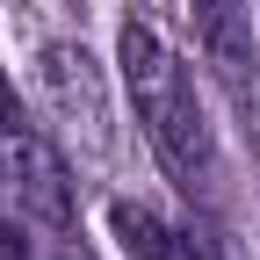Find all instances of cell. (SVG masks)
<instances>
[{
	"mask_svg": "<svg viewBox=\"0 0 260 260\" xmlns=\"http://www.w3.org/2000/svg\"><path fill=\"white\" fill-rule=\"evenodd\" d=\"M195 44H203L210 73L253 102V65H260V37H253V0H195Z\"/></svg>",
	"mask_w": 260,
	"mask_h": 260,
	"instance_id": "3957f363",
	"label": "cell"
},
{
	"mask_svg": "<svg viewBox=\"0 0 260 260\" xmlns=\"http://www.w3.org/2000/svg\"><path fill=\"white\" fill-rule=\"evenodd\" d=\"M116 65H123L130 109H138L159 167L174 174V188L188 203H210L217 195V130L203 116V94H195V73L181 65V51L159 37L145 15H130L123 37H116Z\"/></svg>",
	"mask_w": 260,
	"mask_h": 260,
	"instance_id": "6da1fadb",
	"label": "cell"
},
{
	"mask_svg": "<svg viewBox=\"0 0 260 260\" xmlns=\"http://www.w3.org/2000/svg\"><path fill=\"white\" fill-rule=\"evenodd\" d=\"M210 260H232V253H210Z\"/></svg>",
	"mask_w": 260,
	"mask_h": 260,
	"instance_id": "5b68a950",
	"label": "cell"
},
{
	"mask_svg": "<svg viewBox=\"0 0 260 260\" xmlns=\"http://www.w3.org/2000/svg\"><path fill=\"white\" fill-rule=\"evenodd\" d=\"M37 87H44V109L65 123V138H80L87 152L109 145V80L87 44H44Z\"/></svg>",
	"mask_w": 260,
	"mask_h": 260,
	"instance_id": "7a4b0ae2",
	"label": "cell"
},
{
	"mask_svg": "<svg viewBox=\"0 0 260 260\" xmlns=\"http://www.w3.org/2000/svg\"><path fill=\"white\" fill-rule=\"evenodd\" d=\"M109 232H116V246H123L130 260H210L203 239L174 232V224L159 217V210H145V203H116V210H109Z\"/></svg>",
	"mask_w": 260,
	"mask_h": 260,
	"instance_id": "277c9868",
	"label": "cell"
}]
</instances>
